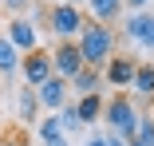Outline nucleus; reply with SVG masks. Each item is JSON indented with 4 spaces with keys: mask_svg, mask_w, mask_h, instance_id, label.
I'll return each mask as SVG.
<instances>
[{
    "mask_svg": "<svg viewBox=\"0 0 154 146\" xmlns=\"http://www.w3.org/2000/svg\"><path fill=\"white\" fill-rule=\"evenodd\" d=\"M79 51H83V67H107V59L115 55V28L99 24V20H83L79 36H75Z\"/></svg>",
    "mask_w": 154,
    "mask_h": 146,
    "instance_id": "f257e3e1",
    "label": "nucleus"
},
{
    "mask_svg": "<svg viewBox=\"0 0 154 146\" xmlns=\"http://www.w3.org/2000/svg\"><path fill=\"white\" fill-rule=\"evenodd\" d=\"M103 119H107V126L115 130V134H122V138H134V130H138V107L131 103V95L127 91H115L107 103H103Z\"/></svg>",
    "mask_w": 154,
    "mask_h": 146,
    "instance_id": "f03ea898",
    "label": "nucleus"
},
{
    "mask_svg": "<svg viewBox=\"0 0 154 146\" xmlns=\"http://www.w3.org/2000/svg\"><path fill=\"white\" fill-rule=\"evenodd\" d=\"M48 28H51V36L55 40H75L79 36V28H83V12L75 8V4H51V12H48Z\"/></svg>",
    "mask_w": 154,
    "mask_h": 146,
    "instance_id": "7ed1b4c3",
    "label": "nucleus"
},
{
    "mask_svg": "<svg viewBox=\"0 0 154 146\" xmlns=\"http://www.w3.org/2000/svg\"><path fill=\"white\" fill-rule=\"evenodd\" d=\"M20 75H24V87H40V83H48L51 75H55V67H51V51H24L20 55Z\"/></svg>",
    "mask_w": 154,
    "mask_h": 146,
    "instance_id": "20e7f679",
    "label": "nucleus"
},
{
    "mask_svg": "<svg viewBox=\"0 0 154 146\" xmlns=\"http://www.w3.org/2000/svg\"><path fill=\"white\" fill-rule=\"evenodd\" d=\"M51 67H55V75L71 79V75L83 67V51H79V44H75V40H59L55 51H51Z\"/></svg>",
    "mask_w": 154,
    "mask_h": 146,
    "instance_id": "39448f33",
    "label": "nucleus"
},
{
    "mask_svg": "<svg viewBox=\"0 0 154 146\" xmlns=\"http://www.w3.org/2000/svg\"><path fill=\"white\" fill-rule=\"evenodd\" d=\"M122 32H127V40H134L138 47H154V12H131L127 20H122Z\"/></svg>",
    "mask_w": 154,
    "mask_h": 146,
    "instance_id": "423d86ee",
    "label": "nucleus"
},
{
    "mask_svg": "<svg viewBox=\"0 0 154 146\" xmlns=\"http://www.w3.org/2000/svg\"><path fill=\"white\" fill-rule=\"evenodd\" d=\"M134 67H138V63L131 59V55H111L107 67H103V83H111L115 91H127L131 79H134Z\"/></svg>",
    "mask_w": 154,
    "mask_h": 146,
    "instance_id": "0eeeda50",
    "label": "nucleus"
},
{
    "mask_svg": "<svg viewBox=\"0 0 154 146\" xmlns=\"http://www.w3.org/2000/svg\"><path fill=\"white\" fill-rule=\"evenodd\" d=\"M36 99H40V107L59 111V107L67 103V79H63V75H51L48 83H40V87H36Z\"/></svg>",
    "mask_w": 154,
    "mask_h": 146,
    "instance_id": "6e6552de",
    "label": "nucleus"
},
{
    "mask_svg": "<svg viewBox=\"0 0 154 146\" xmlns=\"http://www.w3.org/2000/svg\"><path fill=\"white\" fill-rule=\"evenodd\" d=\"M4 36L12 40V47H16V51H36V24H32V20H24V16H12Z\"/></svg>",
    "mask_w": 154,
    "mask_h": 146,
    "instance_id": "1a4fd4ad",
    "label": "nucleus"
},
{
    "mask_svg": "<svg viewBox=\"0 0 154 146\" xmlns=\"http://www.w3.org/2000/svg\"><path fill=\"white\" fill-rule=\"evenodd\" d=\"M67 87L75 95H95L99 87H103V75H99V67H79L71 79H67Z\"/></svg>",
    "mask_w": 154,
    "mask_h": 146,
    "instance_id": "9d476101",
    "label": "nucleus"
},
{
    "mask_svg": "<svg viewBox=\"0 0 154 146\" xmlns=\"http://www.w3.org/2000/svg\"><path fill=\"white\" fill-rule=\"evenodd\" d=\"M16 114H20V123H36V119H40L36 87H20V91H16Z\"/></svg>",
    "mask_w": 154,
    "mask_h": 146,
    "instance_id": "9b49d317",
    "label": "nucleus"
},
{
    "mask_svg": "<svg viewBox=\"0 0 154 146\" xmlns=\"http://www.w3.org/2000/svg\"><path fill=\"white\" fill-rule=\"evenodd\" d=\"M75 114H79L83 126H87V123H99V119H103V95H99V91H95V95H79Z\"/></svg>",
    "mask_w": 154,
    "mask_h": 146,
    "instance_id": "f8f14e48",
    "label": "nucleus"
},
{
    "mask_svg": "<svg viewBox=\"0 0 154 146\" xmlns=\"http://www.w3.org/2000/svg\"><path fill=\"white\" fill-rule=\"evenodd\" d=\"M87 8H91V16H95L99 24H115L127 4H122V0H87Z\"/></svg>",
    "mask_w": 154,
    "mask_h": 146,
    "instance_id": "ddd939ff",
    "label": "nucleus"
},
{
    "mask_svg": "<svg viewBox=\"0 0 154 146\" xmlns=\"http://www.w3.org/2000/svg\"><path fill=\"white\" fill-rule=\"evenodd\" d=\"M131 87H134L142 99H154V63H138V67H134V79H131Z\"/></svg>",
    "mask_w": 154,
    "mask_h": 146,
    "instance_id": "4468645a",
    "label": "nucleus"
},
{
    "mask_svg": "<svg viewBox=\"0 0 154 146\" xmlns=\"http://www.w3.org/2000/svg\"><path fill=\"white\" fill-rule=\"evenodd\" d=\"M16 67H20V51L12 47V40H8V36H0V71L12 75Z\"/></svg>",
    "mask_w": 154,
    "mask_h": 146,
    "instance_id": "2eb2a0df",
    "label": "nucleus"
},
{
    "mask_svg": "<svg viewBox=\"0 0 154 146\" xmlns=\"http://www.w3.org/2000/svg\"><path fill=\"white\" fill-rule=\"evenodd\" d=\"M40 138H44V142L63 138V123H59V114H48V119H40Z\"/></svg>",
    "mask_w": 154,
    "mask_h": 146,
    "instance_id": "dca6fc26",
    "label": "nucleus"
},
{
    "mask_svg": "<svg viewBox=\"0 0 154 146\" xmlns=\"http://www.w3.org/2000/svg\"><path fill=\"white\" fill-rule=\"evenodd\" d=\"M134 138H138V142H146V146H154V114L138 119V130H134Z\"/></svg>",
    "mask_w": 154,
    "mask_h": 146,
    "instance_id": "f3484780",
    "label": "nucleus"
},
{
    "mask_svg": "<svg viewBox=\"0 0 154 146\" xmlns=\"http://www.w3.org/2000/svg\"><path fill=\"white\" fill-rule=\"evenodd\" d=\"M4 8H8L12 16H24V12H28V0H4Z\"/></svg>",
    "mask_w": 154,
    "mask_h": 146,
    "instance_id": "a211bd4d",
    "label": "nucleus"
},
{
    "mask_svg": "<svg viewBox=\"0 0 154 146\" xmlns=\"http://www.w3.org/2000/svg\"><path fill=\"white\" fill-rule=\"evenodd\" d=\"M103 138H107V146H127V142H131V138H122V134H115V130L103 134Z\"/></svg>",
    "mask_w": 154,
    "mask_h": 146,
    "instance_id": "6ab92c4d",
    "label": "nucleus"
},
{
    "mask_svg": "<svg viewBox=\"0 0 154 146\" xmlns=\"http://www.w3.org/2000/svg\"><path fill=\"white\" fill-rule=\"evenodd\" d=\"M0 146H28L20 134H4V138H0Z\"/></svg>",
    "mask_w": 154,
    "mask_h": 146,
    "instance_id": "aec40b11",
    "label": "nucleus"
},
{
    "mask_svg": "<svg viewBox=\"0 0 154 146\" xmlns=\"http://www.w3.org/2000/svg\"><path fill=\"white\" fill-rule=\"evenodd\" d=\"M83 146H107V138H103V134H91V138H87Z\"/></svg>",
    "mask_w": 154,
    "mask_h": 146,
    "instance_id": "412c9836",
    "label": "nucleus"
},
{
    "mask_svg": "<svg viewBox=\"0 0 154 146\" xmlns=\"http://www.w3.org/2000/svg\"><path fill=\"white\" fill-rule=\"evenodd\" d=\"M122 4H131V8H134V12H142V8H146V4H150V0H122Z\"/></svg>",
    "mask_w": 154,
    "mask_h": 146,
    "instance_id": "4be33fe9",
    "label": "nucleus"
},
{
    "mask_svg": "<svg viewBox=\"0 0 154 146\" xmlns=\"http://www.w3.org/2000/svg\"><path fill=\"white\" fill-rule=\"evenodd\" d=\"M44 146H71V142H67V134H63V138H51V142H44Z\"/></svg>",
    "mask_w": 154,
    "mask_h": 146,
    "instance_id": "5701e85b",
    "label": "nucleus"
},
{
    "mask_svg": "<svg viewBox=\"0 0 154 146\" xmlns=\"http://www.w3.org/2000/svg\"><path fill=\"white\" fill-rule=\"evenodd\" d=\"M127 146H146V142H138V138H131V142H127Z\"/></svg>",
    "mask_w": 154,
    "mask_h": 146,
    "instance_id": "b1692460",
    "label": "nucleus"
},
{
    "mask_svg": "<svg viewBox=\"0 0 154 146\" xmlns=\"http://www.w3.org/2000/svg\"><path fill=\"white\" fill-rule=\"evenodd\" d=\"M63 4H75V8H79V4H83V0H63Z\"/></svg>",
    "mask_w": 154,
    "mask_h": 146,
    "instance_id": "393cba45",
    "label": "nucleus"
}]
</instances>
